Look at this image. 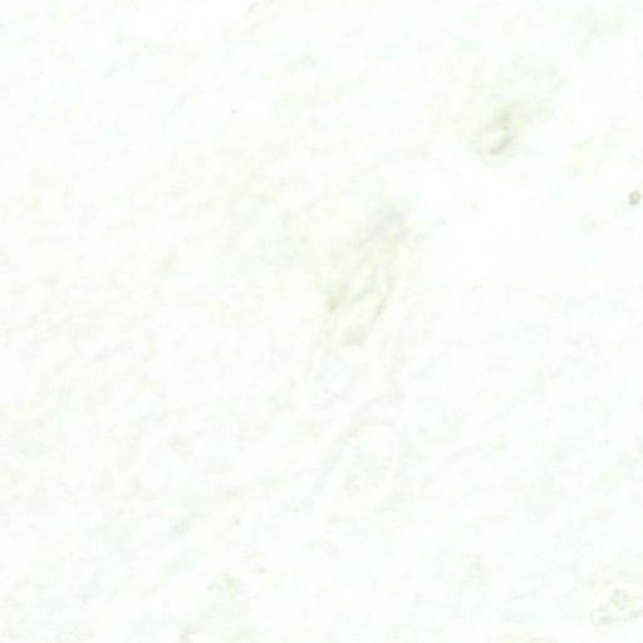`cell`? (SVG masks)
Here are the masks:
<instances>
[{
	"mask_svg": "<svg viewBox=\"0 0 643 643\" xmlns=\"http://www.w3.org/2000/svg\"><path fill=\"white\" fill-rule=\"evenodd\" d=\"M643 612V593L631 586H618L592 612V625L612 627L636 620Z\"/></svg>",
	"mask_w": 643,
	"mask_h": 643,
	"instance_id": "obj_1",
	"label": "cell"
}]
</instances>
